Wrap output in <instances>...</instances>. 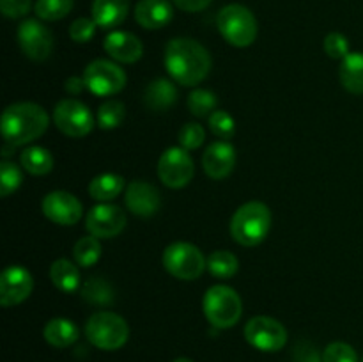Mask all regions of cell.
Returning a JSON list of instances; mask_svg holds the SVG:
<instances>
[{
	"mask_svg": "<svg viewBox=\"0 0 363 362\" xmlns=\"http://www.w3.org/2000/svg\"><path fill=\"white\" fill-rule=\"evenodd\" d=\"M165 67L174 82L194 87L211 71V55L201 43L190 38H176L165 48Z\"/></svg>",
	"mask_w": 363,
	"mask_h": 362,
	"instance_id": "cell-1",
	"label": "cell"
},
{
	"mask_svg": "<svg viewBox=\"0 0 363 362\" xmlns=\"http://www.w3.org/2000/svg\"><path fill=\"white\" fill-rule=\"evenodd\" d=\"M50 117L38 103L20 102L13 103L2 112V137L11 146H23L35 141L46 131Z\"/></svg>",
	"mask_w": 363,
	"mask_h": 362,
	"instance_id": "cell-2",
	"label": "cell"
},
{
	"mask_svg": "<svg viewBox=\"0 0 363 362\" xmlns=\"http://www.w3.org/2000/svg\"><path fill=\"white\" fill-rule=\"evenodd\" d=\"M272 229V212L261 201L245 202L236 209L230 220V234L243 247L262 243Z\"/></svg>",
	"mask_w": 363,
	"mask_h": 362,
	"instance_id": "cell-3",
	"label": "cell"
},
{
	"mask_svg": "<svg viewBox=\"0 0 363 362\" xmlns=\"http://www.w3.org/2000/svg\"><path fill=\"white\" fill-rule=\"evenodd\" d=\"M202 309L213 327L230 329L240 322L241 314H243V302L233 287L225 286V284H216L206 291Z\"/></svg>",
	"mask_w": 363,
	"mask_h": 362,
	"instance_id": "cell-4",
	"label": "cell"
},
{
	"mask_svg": "<svg viewBox=\"0 0 363 362\" xmlns=\"http://www.w3.org/2000/svg\"><path fill=\"white\" fill-rule=\"evenodd\" d=\"M216 25L222 38L236 48L250 46L257 38V20L252 11L241 4L222 7L216 16Z\"/></svg>",
	"mask_w": 363,
	"mask_h": 362,
	"instance_id": "cell-5",
	"label": "cell"
},
{
	"mask_svg": "<svg viewBox=\"0 0 363 362\" xmlns=\"http://www.w3.org/2000/svg\"><path fill=\"white\" fill-rule=\"evenodd\" d=\"M85 336L89 343L94 344L99 350H119L128 343L130 327L123 316L110 311H99L87 319Z\"/></svg>",
	"mask_w": 363,
	"mask_h": 362,
	"instance_id": "cell-6",
	"label": "cell"
},
{
	"mask_svg": "<svg viewBox=\"0 0 363 362\" xmlns=\"http://www.w3.org/2000/svg\"><path fill=\"white\" fill-rule=\"evenodd\" d=\"M163 266L172 277L181 280H195L208 266L202 251L188 241L170 243L163 252Z\"/></svg>",
	"mask_w": 363,
	"mask_h": 362,
	"instance_id": "cell-7",
	"label": "cell"
},
{
	"mask_svg": "<svg viewBox=\"0 0 363 362\" xmlns=\"http://www.w3.org/2000/svg\"><path fill=\"white\" fill-rule=\"evenodd\" d=\"M53 123L67 137L82 138L91 133L96 121L85 103L67 98L57 103L53 109Z\"/></svg>",
	"mask_w": 363,
	"mask_h": 362,
	"instance_id": "cell-8",
	"label": "cell"
},
{
	"mask_svg": "<svg viewBox=\"0 0 363 362\" xmlns=\"http://www.w3.org/2000/svg\"><path fill=\"white\" fill-rule=\"evenodd\" d=\"M84 80L92 94L113 96L126 85V73L112 60L96 59L85 67Z\"/></svg>",
	"mask_w": 363,
	"mask_h": 362,
	"instance_id": "cell-9",
	"label": "cell"
},
{
	"mask_svg": "<svg viewBox=\"0 0 363 362\" xmlns=\"http://www.w3.org/2000/svg\"><path fill=\"white\" fill-rule=\"evenodd\" d=\"M195 165L184 148H169L158 160V177L165 187L183 188L191 181Z\"/></svg>",
	"mask_w": 363,
	"mask_h": 362,
	"instance_id": "cell-10",
	"label": "cell"
},
{
	"mask_svg": "<svg viewBox=\"0 0 363 362\" xmlns=\"http://www.w3.org/2000/svg\"><path fill=\"white\" fill-rule=\"evenodd\" d=\"M245 337L261 351H279L287 343V330L279 319L269 316H255L245 325Z\"/></svg>",
	"mask_w": 363,
	"mask_h": 362,
	"instance_id": "cell-11",
	"label": "cell"
},
{
	"mask_svg": "<svg viewBox=\"0 0 363 362\" xmlns=\"http://www.w3.org/2000/svg\"><path fill=\"white\" fill-rule=\"evenodd\" d=\"M85 227L96 238H113L126 227V213L121 206L99 202L92 206L85 215Z\"/></svg>",
	"mask_w": 363,
	"mask_h": 362,
	"instance_id": "cell-12",
	"label": "cell"
},
{
	"mask_svg": "<svg viewBox=\"0 0 363 362\" xmlns=\"http://www.w3.org/2000/svg\"><path fill=\"white\" fill-rule=\"evenodd\" d=\"M41 209L48 220L59 226H74L84 216V206L73 194L64 190H53L45 195Z\"/></svg>",
	"mask_w": 363,
	"mask_h": 362,
	"instance_id": "cell-13",
	"label": "cell"
},
{
	"mask_svg": "<svg viewBox=\"0 0 363 362\" xmlns=\"http://www.w3.org/2000/svg\"><path fill=\"white\" fill-rule=\"evenodd\" d=\"M18 43L20 48L28 59L45 60L48 59L53 50V35L41 21L28 20L21 21L18 27Z\"/></svg>",
	"mask_w": 363,
	"mask_h": 362,
	"instance_id": "cell-14",
	"label": "cell"
},
{
	"mask_svg": "<svg viewBox=\"0 0 363 362\" xmlns=\"http://www.w3.org/2000/svg\"><path fill=\"white\" fill-rule=\"evenodd\" d=\"M34 287L30 272L20 265L7 266L0 275V304L13 307L27 300Z\"/></svg>",
	"mask_w": 363,
	"mask_h": 362,
	"instance_id": "cell-15",
	"label": "cell"
},
{
	"mask_svg": "<svg viewBox=\"0 0 363 362\" xmlns=\"http://www.w3.org/2000/svg\"><path fill=\"white\" fill-rule=\"evenodd\" d=\"M124 202L133 215L151 216L160 209L162 199H160V192L155 185L135 180L128 185Z\"/></svg>",
	"mask_w": 363,
	"mask_h": 362,
	"instance_id": "cell-16",
	"label": "cell"
},
{
	"mask_svg": "<svg viewBox=\"0 0 363 362\" xmlns=\"http://www.w3.org/2000/svg\"><path fill=\"white\" fill-rule=\"evenodd\" d=\"M236 165V151L227 141L213 142L202 156V167L213 180H223Z\"/></svg>",
	"mask_w": 363,
	"mask_h": 362,
	"instance_id": "cell-17",
	"label": "cell"
},
{
	"mask_svg": "<svg viewBox=\"0 0 363 362\" xmlns=\"http://www.w3.org/2000/svg\"><path fill=\"white\" fill-rule=\"evenodd\" d=\"M105 50L113 60L123 64H133L144 53L142 41L126 31H113L105 38Z\"/></svg>",
	"mask_w": 363,
	"mask_h": 362,
	"instance_id": "cell-18",
	"label": "cell"
},
{
	"mask_svg": "<svg viewBox=\"0 0 363 362\" xmlns=\"http://www.w3.org/2000/svg\"><path fill=\"white\" fill-rule=\"evenodd\" d=\"M172 16V6L167 0H140L135 7V20L147 31L163 28Z\"/></svg>",
	"mask_w": 363,
	"mask_h": 362,
	"instance_id": "cell-19",
	"label": "cell"
},
{
	"mask_svg": "<svg viewBox=\"0 0 363 362\" xmlns=\"http://www.w3.org/2000/svg\"><path fill=\"white\" fill-rule=\"evenodd\" d=\"M130 11V0H94L92 20L101 28H113L123 23Z\"/></svg>",
	"mask_w": 363,
	"mask_h": 362,
	"instance_id": "cell-20",
	"label": "cell"
},
{
	"mask_svg": "<svg viewBox=\"0 0 363 362\" xmlns=\"http://www.w3.org/2000/svg\"><path fill=\"white\" fill-rule=\"evenodd\" d=\"M144 102L152 112H165L177 102V89L167 78H156L147 85Z\"/></svg>",
	"mask_w": 363,
	"mask_h": 362,
	"instance_id": "cell-21",
	"label": "cell"
},
{
	"mask_svg": "<svg viewBox=\"0 0 363 362\" xmlns=\"http://www.w3.org/2000/svg\"><path fill=\"white\" fill-rule=\"evenodd\" d=\"M46 343L55 348H67L77 343L80 330L71 319L66 318H53L43 329Z\"/></svg>",
	"mask_w": 363,
	"mask_h": 362,
	"instance_id": "cell-22",
	"label": "cell"
},
{
	"mask_svg": "<svg viewBox=\"0 0 363 362\" xmlns=\"http://www.w3.org/2000/svg\"><path fill=\"white\" fill-rule=\"evenodd\" d=\"M340 82L351 94H363V53L351 52L340 62Z\"/></svg>",
	"mask_w": 363,
	"mask_h": 362,
	"instance_id": "cell-23",
	"label": "cell"
},
{
	"mask_svg": "<svg viewBox=\"0 0 363 362\" xmlns=\"http://www.w3.org/2000/svg\"><path fill=\"white\" fill-rule=\"evenodd\" d=\"M126 188V181L121 174L113 172H105L96 176L94 180L89 185V194L92 199L99 202H108L112 199H116L117 195H121Z\"/></svg>",
	"mask_w": 363,
	"mask_h": 362,
	"instance_id": "cell-24",
	"label": "cell"
},
{
	"mask_svg": "<svg viewBox=\"0 0 363 362\" xmlns=\"http://www.w3.org/2000/svg\"><path fill=\"white\" fill-rule=\"evenodd\" d=\"M50 279L53 286L64 293H73L80 287V270L69 259H57L50 268Z\"/></svg>",
	"mask_w": 363,
	"mask_h": 362,
	"instance_id": "cell-25",
	"label": "cell"
},
{
	"mask_svg": "<svg viewBox=\"0 0 363 362\" xmlns=\"http://www.w3.org/2000/svg\"><path fill=\"white\" fill-rule=\"evenodd\" d=\"M20 162L27 172L32 176H45L53 169V156L52 153L41 146H30L23 149L20 156Z\"/></svg>",
	"mask_w": 363,
	"mask_h": 362,
	"instance_id": "cell-26",
	"label": "cell"
},
{
	"mask_svg": "<svg viewBox=\"0 0 363 362\" xmlns=\"http://www.w3.org/2000/svg\"><path fill=\"white\" fill-rule=\"evenodd\" d=\"M208 272L211 275L218 277V279H229V277L236 275L238 268H240V261L236 256L229 251H215L209 254L208 258Z\"/></svg>",
	"mask_w": 363,
	"mask_h": 362,
	"instance_id": "cell-27",
	"label": "cell"
},
{
	"mask_svg": "<svg viewBox=\"0 0 363 362\" xmlns=\"http://www.w3.org/2000/svg\"><path fill=\"white\" fill-rule=\"evenodd\" d=\"M73 256L74 261L80 266H84V268L94 266L99 261V258H101V243H99V238L92 236V234L80 238L74 243Z\"/></svg>",
	"mask_w": 363,
	"mask_h": 362,
	"instance_id": "cell-28",
	"label": "cell"
},
{
	"mask_svg": "<svg viewBox=\"0 0 363 362\" xmlns=\"http://www.w3.org/2000/svg\"><path fill=\"white\" fill-rule=\"evenodd\" d=\"M126 117V106L124 103L117 102V99H108V102L101 103L96 114V123L103 130H113V128L121 126Z\"/></svg>",
	"mask_w": 363,
	"mask_h": 362,
	"instance_id": "cell-29",
	"label": "cell"
},
{
	"mask_svg": "<svg viewBox=\"0 0 363 362\" xmlns=\"http://www.w3.org/2000/svg\"><path fill=\"white\" fill-rule=\"evenodd\" d=\"M82 297L89 304L94 305H108L113 302V290L105 279L99 277H91L82 287Z\"/></svg>",
	"mask_w": 363,
	"mask_h": 362,
	"instance_id": "cell-30",
	"label": "cell"
},
{
	"mask_svg": "<svg viewBox=\"0 0 363 362\" xmlns=\"http://www.w3.org/2000/svg\"><path fill=\"white\" fill-rule=\"evenodd\" d=\"M216 105H218L216 94L208 91V89H195L188 94V109L197 117L211 116L215 112Z\"/></svg>",
	"mask_w": 363,
	"mask_h": 362,
	"instance_id": "cell-31",
	"label": "cell"
},
{
	"mask_svg": "<svg viewBox=\"0 0 363 362\" xmlns=\"http://www.w3.org/2000/svg\"><path fill=\"white\" fill-rule=\"evenodd\" d=\"M73 9V0H38L35 14L45 21L62 20Z\"/></svg>",
	"mask_w": 363,
	"mask_h": 362,
	"instance_id": "cell-32",
	"label": "cell"
},
{
	"mask_svg": "<svg viewBox=\"0 0 363 362\" xmlns=\"http://www.w3.org/2000/svg\"><path fill=\"white\" fill-rule=\"evenodd\" d=\"M21 181H23V174H21L20 167H16V163L9 162V160H2L0 163V195L9 197L13 192L20 188Z\"/></svg>",
	"mask_w": 363,
	"mask_h": 362,
	"instance_id": "cell-33",
	"label": "cell"
},
{
	"mask_svg": "<svg viewBox=\"0 0 363 362\" xmlns=\"http://www.w3.org/2000/svg\"><path fill=\"white\" fill-rule=\"evenodd\" d=\"M209 128L218 138L229 141V138H233L234 131H236V123H234L233 116L227 114L225 110H215L209 116Z\"/></svg>",
	"mask_w": 363,
	"mask_h": 362,
	"instance_id": "cell-34",
	"label": "cell"
},
{
	"mask_svg": "<svg viewBox=\"0 0 363 362\" xmlns=\"http://www.w3.org/2000/svg\"><path fill=\"white\" fill-rule=\"evenodd\" d=\"M323 362H358V355L351 344L335 341L323 351Z\"/></svg>",
	"mask_w": 363,
	"mask_h": 362,
	"instance_id": "cell-35",
	"label": "cell"
},
{
	"mask_svg": "<svg viewBox=\"0 0 363 362\" xmlns=\"http://www.w3.org/2000/svg\"><path fill=\"white\" fill-rule=\"evenodd\" d=\"M206 138V131L201 124L188 123L179 130V144L186 151H194V149L201 148L202 142Z\"/></svg>",
	"mask_w": 363,
	"mask_h": 362,
	"instance_id": "cell-36",
	"label": "cell"
},
{
	"mask_svg": "<svg viewBox=\"0 0 363 362\" xmlns=\"http://www.w3.org/2000/svg\"><path fill=\"white\" fill-rule=\"evenodd\" d=\"M323 46H325V52L328 53L332 59L342 60L344 57L350 55L351 53L350 52V41H347L346 35L340 34V32H330V34L325 38Z\"/></svg>",
	"mask_w": 363,
	"mask_h": 362,
	"instance_id": "cell-37",
	"label": "cell"
},
{
	"mask_svg": "<svg viewBox=\"0 0 363 362\" xmlns=\"http://www.w3.org/2000/svg\"><path fill=\"white\" fill-rule=\"evenodd\" d=\"M96 27H98V23H96L94 20H89V18H77L69 27L71 39L77 43L91 41L96 34Z\"/></svg>",
	"mask_w": 363,
	"mask_h": 362,
	"instance_id": "cell-38",
	"label": "cell"
},
{
	"mask_svg": "<svg viewBox=\"0 0 363 362\" xmlns=\"http://www.w3.org/2000/svg\"><path fill=\"white\" fill-rule=\"evenodd\" d=\"M293 362H323V355L315 348V344L308 341H300L293 348Z\"/></svg>",
	"mask_w": 363,
	"mask_h": 362,
	"instance_id": "cell-39",
	"label": "cell"
},
{
	"mask_svg": "<svg viewBox=\"0 0 363 362\" xmlns=\"http://www.w3.org/2000/svg\"><path fill=\"white\" fill-rule=\"evenodd\" d=\"M0 9L7 18H21L30 11V0H0Z\"/></svg>",
	"mask_w": 363,
	"mask_h": 362,
	"instance_id": "cell-40",
	"label": "cell"
},
{
	"mask_svg": "<svg viewBox=\"0 0 363 362\" xmlns=\"http://www.w3.org/2000/svg\"><path fill=\"white\" fill-rule=\"evenodd\" d=\"M211 2L213 0H174V4L186 13H197V11L206 9Z\"/></svg>",
	"mask_w": 363,
	"mask_h": 362,
	"instance_id": "cell-41",
	"label": "cell"
},
{
	"mask_svg": "<svg viewBox=\"0 0 363 362\" xmlns=\"http://www.w3.org/2000/svg\"><path fill=\"white\" fill-rule=\"evenodd\" d=\"M84 89H87L84 77H82V78L71 77V78H67V80H66V91L71 92V94H80Z\"/></svg>",
	"mask_w": 363,
	"mask_h": 362,
	"instance_id": "cell-42",
	"label": "cell"
},
{
	"mask_svg": "<svg viewBox=\"0 0 363 362\" xmlns=\"http://www.w3.org/2000/svg\"><path fill=\"white\" fill-rule=\"evenodd\" d=\"M174 362H194V361H190V358H184V357H179V358H176V361Z\"/></svg>",
	"mask_w": 363,
	"mask_h": 362,
	"instance_id": "cell-43",
	"label": "cell"
},
{
	"mask_svg": "<svg viewBox=\"0 0 363 362\" xmlns=\"http://www.w3.org/2000/svg\"><path fill=\"white\" fill-rule=\"evenodd\" d=\"M362 362H363V361H362Z\"/></svg>",
	"mask_w": 363,
	"mask_h": 362,
	"instance_id": "cell-44",
	"label": "cell"
}]
</instances>
